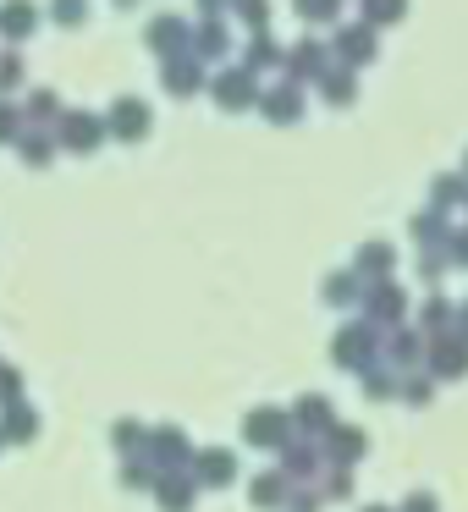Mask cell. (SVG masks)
<instances>
[{
	"label": "cell",
	"instance_id": "8992f818",
	"mask_svg": "<svg viewBox=\"0 0 468 512\" xmlns=\"http://www.w3.org/2000/svg\"><path fill=\"white\" fill-rule=\"evenodd\" d=\"M166 83H171L177 94H193V89H204V67L193 61V50H188V56H171V61H166Z\"/></svg>",
	"mask_w": 468,
	"mask_h": 512
},
{
	"label": "cell",
	"instance_id": "52a82bcc",
	"mask_svg": "<svg viewBox=\"0 0 468 512\" xmlns=\"http://www.w3.org/2000/svg\"><path fill=\"white\" fill-rule=\"evenodd\" d=\"M430 199H435V210H452V204H463V199H468V177H452V171H446V177H435V182H430Z\"/></svg>",
	"mask_w": 468,
	"mask_h": 512
},
{
	"label": "cell",
	"instance_id": "7c38bea8",
	"mask_svg": "<svg viewBox=\"0 0 468 512\" xmlns=\"http://www.w3.org/2000/svg\"><path fill=\"white\" fill-rule=\"evenodd\" d=\"M281 430H287L281 408H259L254 419H248V435H254V441H270V435H281Z\"/></svg>",
	"mask_w": 468,
	"mask_h": 512
},
{
	"label": "cell",
	"instance_id": "ba28073f",
	"mask_svg": "<svg viewBox=\"0 0 468 512\" xmlns=\"http://www.w3.org/2000/svg\"><path fill=\"white\" fill-rule=\"evenodd\" d=\"M287 67H292V72H325L320 39H298V45H292V56H287Z\"/></svg>",
	"mask_w": 468,
	"mask_h": 512
},
{
	"label": "cell",
	"instance_id": "f1b7e54d",
	"mask_svg": "<svg viewBox=\"0 0 468 512\" xmlns=\"http://www.w3.org/2000/svg\"><path fill=\"white\" fill-rule=\"evenodd\" d=\"M408 402H430V386H424V380H408Z\"/></svg>",
	"mask_w": 468,
	"mask_h": 512
},
{
	"label": "cell",
	"instance_id": "7402d4cb",
	"mask_svg": "<svg viewBox=\"0 0 468 512\" xmlns=\"http://www.w3.org/2000/svg\"><path fill=\"white\" fill-rule=\"evenodd\" d=\"M358 446H364L358 430H336V457H358Z\"/></svg>",
	"mask_w": 468,
	"mask_h": 512
},
{
	"label": "cell",
	"instance_id": "9a60e30c",
	"mask_svg": "<svg viewBox=\"0 0 468 512\" xmlns=\"http://www.w3.org/2000/svg\"><path fill=\"white\" fill-rule=\"evenodd\" d=\"M413 237H430V243H435V237H446V210H435V204H430V210H419V215H413Z\"/></svg>",
	"mask_w": 468,
	"mask_h": 512
},
{
	"label": "cell",
	"instance_id": "2e32d148",
	"mask_svg": "<svg viewBox=\"0 0 468 512\" xmlns=\"http://www.w3.org/2000/svg\"><path fill=\"white\" fill-rule=\"evenodd\" d=\"M270 61H281V45L270 34H254V50H248V72L254 67H270Z\"/></svg>",
	"mask_w": 468,
	"mask_h": 512
},
{
	"label": "cell",
	"instance_id": "4dcf8cb0",
	"mask_svg": "<svg viewBox=\"0 0 468 512\" xmlns=\"http://www.w3.org/2000/svg\"><path fill=\"white\" fill-rule=\"evenodd\" d=\"M221 6H226V0H199V12H204V17H215Z\"/></svg>",
	"mask_w": 468,
	"mask_h": 512
},
{
	"label": "cell",
	"instance_id": "cb8c5ba5",
	"mask_svg": "<svg viewBox=\"0 0 468 512\" xmlns=\"http://www.w3.org/2000/svg\"><path fill=\"white\" fill-rule=\"evenodd\" d=\"M303 17H336V0H298Z\"/></svg>",
	"mask_w": 468,
	"mask_h": 512
},
{
	"label": "cell",
	"instance_id": "4fadbf2b",
	"mask_svg": "<svg viewBox=\"0 0 468 512\" xmlns=\"http://www.w3.org/2000/svg\"><path fill=\"white\" fill-rule=\"evenodd\" d=\"M408 12V0H364V23H397V17Z\"/></svg>",
	"mask_w": 468,
	"mask_h": 512
},
{
	"label": "cell",
	"instance_id": "836d02e7",
	"mask_svg": "<svg viewBox=\"0 0 468 512\" xmlns=\"http://www.w3.org/2000/svg\"><path fill=\"white\" fill-rule=\"evenodd\" d=\"M463 177H468V160H463Z\"/></svg>",
	"mask_w": 468,
	"mask_h": 512
},
{
	"label": "cell",
	"instance_id": "4316f807",
	"mask_svg": "<svg viewBox=\"0 0 468 512\" xmlns=\"http://www.w3.org/2000/svg\"><path fill=\"white\" fill-rule=\"evenodd\" d=\"M204 468H210V474L221 479V474H226V468H232V463H226V452H210V457H204Z\"/></svg>",
	"mask_w": 468,
	"mask_h": 512
},
{
	"label": "cell",
	"instance_id": "d6986e66",
	"mask_svg": "<svg viewBox=\"0 0 468 512\" xmlns=\"http://www.w3.org/2000/svg\"><path fill=\"white\" fill-rule=\"evenodd\" d=\"M446 320H452V303H446V298H430V303H424V325H430V331H441Z\"/></svg>",
	"mask_w": 468,
	"mask_h": 512
},
{
	"label": "cell",
	"instance_id": "ac0fdd59",
	"mask_svg": "<svg viewBox=\"0 0 468 512\" xmlns=\"http://www.w3.org/2000/svg\"><path fill=\"white\" fill-rule=\"evenodd\" d=\"M0 28H12V34L34 28V6H23V0H17V6H6V12H0Z\"/></svg>",
	"mask_w": 468,
	"mask_h": 512
},
{
	"label": "cell",
	"instance_id": "9c48e42d",
	"mask_svg": "<svg viewBox=\"0 0 468 512\" xmlns=\"http://www.w3.org/2000/svg\"><path fill=\"white\" fill-rule=\"evenodd\" d=\"M364 303H369V314H375V320H397V314H402V287H375Z\"/></svg>",
	"mask_w": 468,
	"mask_h": 512
},
{
	"label": "cell",
	"instance_id": "603a6c76",
	"mask_svg": "<svg viewBox=\"0 0 468 512\" xmlns=\"http://www.w3.org/2000/svg\"><path fill=\"white\" fill-rule=\"evenodd\" d=\"M325 298L347 303V298H353V276H331V281H325Z\"/></svg>",
	"mask_w": 468,
	"mask_h": 512
},
{
	"label": "cell",
	"instance_id": "e0dca14e",
	"mask_svg": "<svg viewBox=\"0 0 468 512\" xmlns=\"http://www.w3.org/2000/svg\"><path fill=\"white\" fill-rule=\"evenodd\" d=\"M193 39H199V56H226V28L221 23H204Z\"/></svg>",
	"mask_w": 468,
	"mask_h": 512
},
{
	"label": "cell",
	"instance_id": "484cf974",
	"mask_svg": "<svg viewBox=\"0 0 468 512\" xmlns=\"http://www.w3.org/2000/svg\"><path fill=\"white\" fill-rule=\"evenodd\" d=\"M446 248H452L457 259H468V232H446Z\"/></svg>",
	"mask_w": 468,
	"mask_h": 512
},
{
	"label": "cell",
	"instance_id": "5b68a950",
	"mask_svg": "<svg viewBox=\"0 0 468 512\" xmlns=\"http://www.w3.org/2000/svg\"><path fill=\"white\" fill-rule=\"evenodd\" d=\"M259 105H265V116H270V122H298V116H303V94L292 89V83H287V89L259 94Z\"/></svg>",
	"mask_w": 468,
	"mask_h": 512
},
{
	"label": "cell",
	"instance_id": "83f0119b",
	"mask_svg": "<svg viewBox=\"0 0 468 512\" xmlns=\"http://www.w3.org/2000/svg\"><path fill=\"white\" fill-rule=\"evenodd\" d=\"M56 17H83V0H56Z\"/></svg>",
	"mask_w": 468,
	"mask_h": 512
},
{
	"label": "cell",
	"instance_id": "7a4b0ae2",
	"mask_svg": "<svg viewBox=\"0 0 468 512\" xmlns=\"http://www.w3.org/2000/svg\"><path fill=\"white\" fill-rule=\"evenodd\" d=\"M336 56H342L347 67H358V61H369V56H375V28H369V23L336 28Z\"/></svg>",
	"mask_w": 468,
	"mask_h": 512
},
{
	"label": "cell",
	"instance_id": "d4e9b609",
	"mask_svg": "<svg viewBox=\"0 0 468 512\" xmlns=\"http://www.w3.org/2000/svg\"><path fill=\"white\" fill-rule=\"evenodd\" d=\"M303 419H309V424H320V419L331 424V408H325L320 397H303Z\"/></svg>",
	"mask_w": 468,
	"mask_h": 512
},
{
	"label": "cell",
	"instance_id": "3957f363",
	"mask_svg": "<svg viewBox=\"0 0 468 512\" xmlns=\"http://www.w3.org/2000/svg\"><path fill=\"white\" fill-rule=\"evenodd\" d=\"M468 369V336L463 331H446L435 342V375H463Z\"/></svg>",
	"mask_w": 468,
	"mask_h": 512
},
{
	"label": "cell",
	"instance_id": "1f68e13d",
	"mask_svg": "<svg viewBox=\"0 0 468 512\" xmlns=\"http://www.w3.org/2000/svg\"><path fill=\"white\" fill-rule=\"evenodd\" d=\"M6 127H12V105H0V138H6Z\"/></svg>",
	"mask_w": 468,
	"mask_h": 512
},
{
	"label": "cell",
	"instance_id": "277c9868",
	"mask_svg": "<svg viewBox=\"0 0 468 512\" xmlns=\"http://www.w3.org/2000/svg\"><path fill=\"white\" fill-rule=\"evenodd\" d=\"M111 127H116L122 138L149 133V105H144V100H133V94H127V100H116V105H111Z\"/></svg>",
	"mask_w": 468,
	"mask_h": 512
},
{
	"label": "cell",
	"instance_id": "f546056e",
	"mask_svg": "<svg viewBox=\"0 0 468 512\" xmlns=\"http://www.w3.org/2000/svg\"><path fill=\"white\" fill-rule=\"evenodd\" d=\"M408 512H435V501L430 496H408Z\"/></svg>",
	"mask_w": 468,
	"mask_h": 512
},
{
	"label": "cell",
	"instance_id": "d6a6232c",
	"mask_svg": "<svg viewBox=\"0 0 468 512\" xmlns=\"http://www.w3.org/2000/svg\"><path fill=\"white\" fill-rule=\"evenodd\" d=\"M457 325H463V336H468V303H463V314H457Z\"/></svg>",
	"mask_w": 468,
	"mask_h": 512
},
{
	"label": "cell",
	"instance_id": "6da1fadb",
	"mask_svg": "<svg viewBox=\"0 0 468 512\" xmlns=\"http://www.w3.org/2000/svg\"><path fill=\"white\" fill-rule=\"evenodd\" d=\"M215 100H221L226 111H237V105H254V100H259L254 72H248V67H226L221 78H215Z\"/></svg>",
	"mask_w": 468,
	"mask_h": 512
},
{
	"label": "cell",
	"instance_id": "44dd1931",
	"mask_svg": "<svg viewBox=\"0 0 468 512\" xmlns=\"http://www.w3.org/2000/svg\"><path fill=\"white\" fill-rule=\"evenodd\" d=\"M419 347H424V342H419V331H402L397 342H391V353H397L402 364H408V358H419Z\"/></svg>",
	"mask_w": 468,
	"mask_h": 512
},
{
	"label": "cell",
	"instance_id": "8fae6325",
	"mask_svg": "<svg viewBox=\"0 0 468 512\" xmlns=\"http://www.w3.org/2000/svg\"><path fill=\"white\" fill-rule=\"evenodd\" d=\"M100 127H105L100 116H83V111H78V116H67V144L89 149V144H94V133H100Z\"/></svg>",
	"mask_w": 468,
	"mask_h": 512
},
{
	"label": "cell",
	"instance_id": "5bb4252c",
	"mask_svg": "<svg viewBox=\"0 0 468 512\" xmlns=\"http://www.w3.org/2000/svg\"><path fill=\"white\" fill-rule=\"evenodd\" d=\"M358 270H369V276H386V270H391V248H386V243H364V248H358Z\"/></svg>",
	"mask_w": 468,
	"mask_h": 512
},
{
	"label": "cell",
	"instance_id": "30bf717a",
	"mask_svg": "<svg viewBox=\"0 0 468 512\" xmlns=\"http://www.w3.org/2000/svg\"><path fill=\"white\" fill-rule=\"evenodd\" d=\"M320 89L331 94L336 105H347V100H353V67H331V72H320Z\"/></svg>",
	"mask_w": 468,
	"mask_h": 512
},
{
	"label": "cell",
	"instance_id": "e575fe53",
	"mask_svg": "<svg viewBox=\"0 0 468 512\" xmlns=\"http://www.w3.org/2000/svg\"><path fill=\"white\" fill-rule=\"evenodd\" d=\"M375 512H380V507H375Z\"/></svg>",
	"mask_w": 468,
	"mask_h": 512
},
{
	"label": "cell",
	"instance_id": "ffe728a7",
	"mask_svg": "<svg viewBox=\"0 0 468 512\" xmlns=\"http://www.w3.org/2000/svg\"><path fill=\"white\" fill-rule=\"evenodd\" d=\"M254 496H259V501H276V496H287V479H281V474H259Z\"/></svg>",
	"mask_w": 468,
	"mask_h": 512
}]
</instances>
